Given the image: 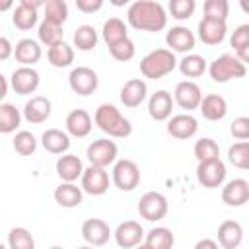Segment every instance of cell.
I'll return each mask as SVG.
<instances>
[{"label": "cell", "mask_w": 249, "mask_h": 249, "mask_svg": "<svg viewBox=\"0 0 249 249\" xmlns=\"http://www.w3.org/2000/svg\"><path fill=\"white\" fill-rule=\"evenodd\" d=\"M47 58H49L51 66H54V68H66V66H70L74 62V49L68 43L60 41V43L49 47Z\"/></svg>", "instance_id": "f546056e"}, {"label": "cell", "mask_w": 249, "mask_h": 249, "mask_svg": "<svg viewBox=\"0 0 249 249\" xmlns=\"http://www.w3.org/2000/svg\"><path fill=\"white\" fill-rule=\"evenodd\" d=\"M14 6V0H0V12H8Z\"/></svg>", "instance_id": "f5cc1de1"}, {"label": "cell", "mask_w": 249, "mask_h": 249, "mask_svg": "<svg viewBox=\"0 0 249 249\" xmlns=\"http://www.w3.org/2000/svg\"><path fill=\"white\" fill-rule=\"evenodd\" d=\"M177 66H179V72L183 76H187V78H198V76H202L206 72V60H204V56L195 54V53L185 54L177 62Z\"/></svg>", "instance_id": "1f68e13d"}, {"label": "cell", "mask_w": 249, "mask_h": 249, "mask_svg": "<svg viewBox=\"0 0 249 249\" xmlns=\"http://www.w3.org/2000/svg\"><path fill=\"white\" fill-rule=\"evenodd\" d=\"M84 171V163L78 156L74 154H62L58 160H56V175L62 179V181H76Z\"/></svg>", "instance_id": "83f0119b"}, {"label": "cell", "mask_w": 249, "mask_h": 249, "mask_svg": "<svg viewBox=\"0 0 249 249\" xmlns=\"http://www.w3.org/2000/svg\"><path fill=\"white\" fill-rule=\"evenodd\" d=\"M53 196H54L56 204L62 206V208H76V206L82 204V198H84L82 189H80L78 185H74L72 181H62V183L54 189Z\"/></svg>", "instance_id": "484cf974"}, {"label": "cell", "mask_w": 249, "mask_h": 249, "mask_svg": "<svg viewBox=\"0 0 249 249\" xmlns=\"http://www.w3.org/2000/svg\"><path fill=\"white\" fill-rule=\"evenodd\" d=\"M208 74L216 84H226L230 80L243 78L247 74V66L243 60H239L235 54H222L210 62Z\"/></svg>", "instance_id": "277c9868"}, {"label": "cell", "mask_w": 249, "mask_h": 249, "mask_svg": "<svg viewBox=\"0 0 249 249\" xmlns=\"http://www.w3.org/2000/svg\"><path fill=\"white\" fill-rule=\"evenodd\" d=\"M43 10H45V18L43 19H47V21L62 25L68 19V4L64 0H47Z\"/></svg>", "instance_id": "f35d334b"}, {"label": "cell", "mask_w": 249, "mask_h": 249, "mask_svg": "<svg viewBox=\"0 0 249 249\" xmlns=\"http://www.w3.org/2000/svg\"><path fill=\"white\" fill-rule=\"evenodd\" d=\"M173 243H175L173 231L169 228H163V226L152 228L142 241V245L146 249H169V247H173Z\"/></svg>", "instance_id": "f1b7e54d"}, {"label": "cell", "mask_w": 249, "mask_h": 249, "mask_svg": "<svg viewBox=\"0 0 249 249\" xmlns=\"http://www.w3.org/2000/svg\"><path fill=\"white\" fill-rule=\"evenodd\" d=\"M226 163L220 158L202 160L196 165V179L206 189H218L226 181Z\"/></svg>", "instance_id": "8992f818"}, {"label": "cell", "mask_w": 249, "mask_h": 249, "mask_svg": "<svg viewBox=\"0 0 249 249\" xmlns=\"http://www.w3.org/2000/svg\"><path fill=\"white\" fill-rule=\"evenodd\" d=\"M175 68H177V58H175V53L169 49L150 51L140 60V72L148 80H160V78L171 74Z\"/></svg>", "instance_id": "3957f363"}, {"label": "cell", "mask_w": 249, "mask_h": 249, "mask_svg": "<svg viewBox=\"0 0 249 249\" xmlns=\"http://www.w3.org/2000/svg\"><path fill=\"white\" fill-rule=\"evenodd\" d=\"M93 128L91 115L86 109H74L66 115V132L74 138H86Z\"/></svg>", "instance_id": "ffe728a7"}, {"label": "cell", "mask_w": 249, "mask_h": 249, "mask_svg": "<svg viewBox=\"0 0 249 249\" xmlns=\"http://www.w3.org/2000/svg\"><path fill=\"white\" fill-rule=\"evenodd\" d=\"M39 82H41L39 72L33 66H19L12 72V78H10V86L18 95L35 93V89L39 88Z\"/></svg>", "instance_id": "8fae6325"}, {"label": "cell", "mask_w": 249, "mask_h": 249, "mask_svg": "<svg viewBox=\"0 0 249 249\" xmlns=\"http://www.w3.org/2000/svg\"><path fill=\"white\" fill-rule=\"evenodd\" d=\"M21 124V113L12 103L0 105V134H12Z\"/></svg>", "instance_id": "4dcf8cb0"}, {"label": "cell", "mask_w": 249, "mask_h": 249, "mask_svg": "<svg viewBox=\"0 0 249 249\" xmlns=\"http://www.w3.org/2000/svg\"><path fill=\"white\" fill-rule=\"evenodd\" d=\"M140 183V167L136 165V161L132 160H115L113 165V185L123 191V193H130L138 187Z\"/></svg>", "instance_id": "5b68a950"}, {"label": "cell", "mask_w": 249, "mask_h": 249, "mask_svg": "<svg viewBox=\"0 0 249 249\" xmlns=\"http://www.w3.org/2000/svg\"><path fill=\"white\" fill-rule=\"evenodd\" d=\"M41 144L49 154H64L70 148V134L60 128H47L41 134Z\"/></svg>", "instance_id": "d4e9b609"}, {"label": "cell", "mask_w": 249, "mask_h": 249, "mask_svg": "<svg viewBox=\"0 0 249 249\" xmlns=\"http://www.w3.org/2000/svg\"><path fill=\"white\" fill-rule=\"evenodd\" d=\"M196 249H218V243L216 241H212V239H200V241H196V245H195Z\"/></svg>", "instance_id": "681fc988"}, {"label": "cell", "mask_w": 249, "mask_h": 249, "mask_svg": "<svg viewBox=\"0 0 249 249\" xmlns=\"http://www.w3.org/2000/svg\"><path fill=\"white\" fill-rule=\"evenodd\" d=\"M228 33V23L226 19H216V18H206L202 16V19L198 21V39L204 45H220L226 39Z\"/></svg>", "instance_id": "7c38bea8"}, {"label": "cell", "mask_w": 249, "mask_h": 249, "mask_svg": "<svg viewBox=\"0 0 249 249\" xmlns=\"http://www.w3.org/2000/svg\"><path fill=\"white\" fill-rule=\"evenodd\" d=\"M202 10H204L206 18H216V19H226L228 21L230 2L228 0H204Z\"/></svg>", "instance_id": "f6af8a7d"}, {"label": "cell", "mask_w": 249, "mask_h": 249, "mask_svg": "<svg viewBox=\"0 0 249 249\" xmlns=\"http://www.w3.org/2000/svg\"><path fill=\"white\" fill-rule=\"evenodd\" d=\"M132 0H109V4H113L115 8H124L126 4H130Z\"/></svg>", "instance_id": "db71d44e"}, {"label": "cell", "mask_w": 249, "mask_h": 249, "mask_svg": "<svg viewBox=\"0 0 249 249\" xmlns=\"http://www.w3.org/2000/svg\"><path fill=\"white\" fill-rule=\"evenodd\" d=\"M6 93H8V80L0 74V99H4Z\"/></svg>", "instance_id": "816d5d0a"}, {"label": "cell", "mask_w": 249, "mask_h": 249, "mask_svg": "<svg viewBox=\"0 0 249 249\" xmlns=\"http://www.w3.org/2000/svg\"><path fill=\"white\" fill-rule=\"evenodd\" d=\"M97 84H99V78L95 74V70L88 68V66H78L70 72L68 76V86L74 93L86 97V95H91L95 89H97Z\"/></svg>", "instance_id": "30bf717a"}, {"label": "cell", "mask_w": 249, "mask_h": 249, "mask_svg": "<svg viewBox=\"0 0 249 249\" xmlns=\"http://www.w3.org/2000/svg\"><path fill=\"white\" fill-rule=\"evenodd\" d=\"M0 249H2V243H0Z\"/></svg>", "instance_id": "9f6ffc18"}, {"label": "cell", "mask_w": 249, "mask_h": 249, "mask_svg": "<svg viewBox=\"0 0 249 249\" xmlns=\"http://www.w3.org/2000/svg\"><path fill=\"white\" fill-rule=\"evenodd\" d=\"M37 21H39L37 10L31 8V6L19 4V6L14 10V14H12V23H14L18 29H21V31H29L31 27L37 25Z\"/></svg>", "instance_id": "d6a6232c"}, {"label": "cell", "mask_w": 249, "mask_h": 249, "mask_svg": "<svg viewBox=\"0 0 249 249\" xmlns=\"http://www.w3.org/2000/svg\"><path fill=\"white\" fill-rule=\"evenodd\" d=\"M200 99H202V91H200L198 84H195L193 80H183L175 86L173 103H177L181 109H187V111L198 109Z\"/></svg>", "instance_id": "4fadbf2b"}, {"label": "cell", "mask_w": 249, "mask_h": 249, "mask_svg": "<svg viewBox=\"0 0 249 249\" xmlns=\"http://www.w3.org/2000/svg\"><path fill=\"white\" fill-rule=\"evenodd\" d=\"M14 54V45L8 37H2L0 35V60H8L10 56Z\"/></svg>", "instance_id": "c3c4849f"}, {"label": "cell", "mask_w": 249, "mask_h": 249, "mask_svg": "<svg viewBox=\"0 0 249 249\" xmlns=\"http://www.w3.org/2000/svg\"><path fill=\"white\" fill-rule=\"evenodd\" d=\"M80 179H82V191L91 195V196L105 195L109 189V173L105 171V167L89 163V167H86L82 171Z\"/></svg>", "instance_id": "9c48e42d"}, {"label": "cell", "mask_w": 249, "mask_h": 249, "mask_svg": "<svg viewBox=\"0 0 249 249\" xmlns=\"http://www.w3.org/2000/svg\"><path fill=\"white\" fill-rule=\"evenodd\" d=\"M146 93H148V86L142 78H132L128 82H124V86L121 88V103L124 107H138L142 105V101L146 99Z\"/></svg>", "instance_id": "44dd1931"}, {"label": "cell", "mask_w": 249, "mask_h": 249, "mask_svg": "<svg viewBox=\"0 0 249 249\" xmlns=\"http://www.w3.org/2000/svg\"><path fill=\"white\" fill-rule=\"evenodd\" d=\"M230 43H231V47H233V51H235V56H237L239 60L247 62V60H249V25L243 23V25L235 27V31H233Z\"/></svg>", "instance_id": "836d02e7"}, {"label": "cell", "mask_w": 249, "mask_h": 249, "mask_svg": "<svg viewBox=\"0 0 249 249\" xmlns=\"http://www.w3.org/2000/svg\"><path fill=\"white\" fill-rule=\"evenodd\" d=\"M117 154H119V148L109 138H97L86 150V156H88L89 163L99 165V167H109L111 163H115Z\"/></svg>", "instance_id": "ba28073f"}, {"label": "cell", "mask_w": 249, "mask_h": 249, "mask_svg": "<svg viewBox=\"0 0 249 249\" xmlns=\"http://www.w3.org/2000/svg\"><path fill=\"white\" fill-rule=\"evenodd\" d=\"M167 198L158 191H148L138 200V214L146 222H160L167 214Z\"/></svg>", "instance_id": "52a82bcc"}, {"label": "cell", "mask_w": 249, "mask_h": 249, "mask_svg": "<svg viewBox=\"0 0 249 249\" xmlns=\"http://www.w3.org/2000/svg\"><path fill=\"white\" fill-rule=\"evenodd\" d=\"M239 4H241V10L247 14L249 12V6H247V0H239Z\"/></svg>", "instance_id": "11a10c76"}, {"label": "cell", "mask_w": 249, "mask_h": 249, "mask_svg": "<svg viewBox=\"0 0 249 249\" xmlns=\"http://www.w3.org/2000/svg\"><path fill=\"white\" fill-rule=\"evenodd\" d=\"M45 2H47V0H19V4L31 6V8H35V10H39L41 6H45Z\"/></svg>", "instance_id": "f907efd6"}, {"label": "cell", "mask_w": 249, "mask_h": 249, "mask_svg": "<svg viewBox=\"0 0 249 249\" xmlns=\"http://www.w3.org/2000/svg\"><path fill=\"white\" fill-rule=\"evenodd\" d=\"M165 43H167L169 51H173V53H185V54H187V53H191V51L195 49L196 37H195V33H193L189 27H185V25H175V27H171V29L167 31Z\"/></svg>", "instance_id": "2e32d148"}, {"label": "cell", "mask_w": 249, "mask_h": 249, "mask_svg": "<svg viewBox=\"0 0 249 249\" xmlns=\"http://www.w3.org/2000/svg\"><path fill=\"white\" fill-rule=\"evenodd\" d=\"M101 35H103V41L107 43V47L113 45V43H117V41H121V39H124V37H128L126 25H124V21L121 18H109L103 23Z\"/></svg>", "instance_id": "e575fe53"}, {"label": "cell", "mask_w": 249, "mask_h": 249, "mask_svg": "<svg viewBox=\"0 0 249 249\" xmlns=\"http://www.w3.org/2000/svg\"><path fill=\"white\" fill-rule=\"evenodd\" d=\"M167 10H169L171 18L183 21V19L193 18V14L196 10V0H169Z\"/></svg>", "instance_id": "ee69618b"}, {"label": "cell", "mask_w": 249, "mask_h": 249, "mask_svg": "<svg viewBox=\"0 0 249 249\" xmlns=\"http://www.w3.org/2000/svg\"><path fill=\"white\" fill-rule=\"evenodd\" d=\"M193 154H195L196 161L212 160V158H220V146L216 144V140L204 136V138H200V140L195 142V146H193Z\"/></svg>", "instance_id": "60d3db41"}, {"label": "cell", "mask_w": 249, "mask_h": 249, "mask_svg": "<svg viewBox=\"0 0 249 249\" xmlns=\"http://www.w3.org/2000/svg\"><path fill=\"white\" fill-rule=\"evenodd\" d=\"M12 144H14V150H16L19 156H31V154L37 150V138H35L29 130H19V132H16Z\"/></svg>", "instance_id": "7bdbcfd3"}, {"label": "cell", "mask_w": 249, "mask_h": 249, "mask_svg": "<svg viewBox=\"0 0 249 249\" xmlns=\"http://www.w3.org/2000/svg\"><path fill=\"white\" fill-rule=\"evenodd\" d=\"M228 160L239 169H249V142L239 140L228 148Z\"/></svg>", "instance_id": "74e56055"}, {"label": "cell", "mask_w": 249, "mask_h": 249, "mask_svg": "<svg viewBox=\"0 0 249 249\" xmlns=\"http://www.w3.org/2000/svg\"><path fill=\"white\" fill-rule=\"evenodd\" d=\"M37 35H39V41H41L43 45H47V47H53V45L64 41V39H62V37H64L62 25L53 23V21H47V19H43V21L39 23Z\"/></svg>", "instance_id": "d590c367"}, {"label": "cell", "mask_w": 249, "mask_h": 249, "mask_svg": "<svg viewBox=\"0 0 249 249\" xmlns=\"http://www.w3.org/2000/svg\"><path fill=\"white\" fill-rule=\"evenodd\" d=\"M105 0H76V8L84 14H93L103 8Z\"/></svg>", "instance_id": "7dc6e473"}, {"label": "cell", "mask_w": 249, "mask_h": 249, "mask_svg": "<svg viewBox=\"0 0 249 249\" xmlns=\"http://www.w3.org/2000/svg\"><path fill=\"white\" fill-rule=\"evenodd\" d=\"M8 247L10 249H33L35 239L27 228H12L8 233Z\"/></svg>", "instance_id": "ab89813d"}, {"label": "cell", "mask_w": 249, "mask_h": 249, "mask_svg": "<svg viewBox=\"0 0 249 249\" xmlns=\"http://www.w3.org/2000/svg\"><path fill=\"white\" fill-rule=\"evenodd\" d=\"M243 239V228L235 220H226L218 226V243L224 249H235L239 247Z\"/></svg>", "instance_id": "4316f807"}, {"label": "cell", "mask_w": 249, "mask_h": 249, "mask_svg": "<svg viewBox=\"0 0 249 249\" xmlns=\"http://www.w3.org/2000/svg\"><path fill=\"white\" fill-rule=\"evenodd\" d=\"M97 45V31L93 25H80L74 31V47L78 51H91Z\"/></svg>", "instance_id": "8d00e7d4"}, {"label": "cell", "mask_w": 249, "mask_h": 249, "mask_svg": "<svg viewBox=\"0 0 249 249\" xmlns=\"http://www.w3.org/2000/svg\"><path fill=\"white\" fill-rule=\"evenodd\" d=\"M41 45L35 39H19L14 47V56L21 66H33L41 60Z\"/></svg>", "instance_id": "cb8c5ba5"}, {"label": "cell", "mask_w": 249, "mask_h": 249, "mask_svg": "<svg viewBox=\"0 0 249 249\" xmlns=\"http://www.w3.org/2000/svg\"><path fill=\"white\" fill-rule=\"evenodd\" d=\"M222 200L228 206H233V208L243 206L249 200V183L245 179H241V177L228 181L222 187Z\"/></svg>", "instance_id": "d6986e66"}, {"label": "cell", "mask_w": 249, "mask_h": 249, "mask_svg": "<svg viewBox=\"0 0 249 249\" xmlns=\"http://www.w3.org/2000/svg\"><path fill=\"white\" fill-rule=\"evenodd\" d=\"M51 101L45 95H33L23 105V119L31 124H41L51 117Z\"/></svg>", "instance_id": "ac0fdd59"}, {"label": "cell", "mask_w": 249, "mask_h": 249, "mask_svg": "<svg viewBox=\"0 0 249 249\" xmlns=\"http://www.w3.org/2000/svg\"><path fill=\"white\" fill-rule=\"evenodd\" d=\"M198 109L206 121H222L228 115V101L218 93H208L200 99Z\"/></svg>", "instance_id": "603a6c76"}, {"label": "cell", "mask_w": 249, "mask_h": 249, "mask_svg": "<svg viewBox=\"0 0 249 249\" xmlns=\"http://www.w3.org/2000/svg\"><path fill=\"white\" fill-rule=\"evenodd\" d=\"M198 130V121L191 115V113H181V115H173L167 121V132L177 138V140H187L193 138Z\"/></svg>", "instance_id": "e0dca14e"}, {"label": "cell", "mask_w": 249, "mask_h": 249, "mask_svg": "<svg viewBox=\"0 0 249 249\" xmlns=\"http://www.w3.org/2000/svg\"><path fill=\"white\" fill-rule=\"evenodd\" d=\"M109 54H111L115 60H119V62H126V60L134 58V54H136V47H134L132 39L124 37V39H121V41L109 45Z\"/></svg>", "instance_id": "b9f144b4"}, {"label": "cell", "mask_w": 249, "mask_h": 249, "mask_svg": "<svg viewBox=\"0 0 249 249\" xmlns=\"http://www.w3.org/2000/svg\"><path fill=\"white\" fill-rule=\"evenodd\" d=\"M171 111H173V97L169 91L158 89L156 93H152L148 101V113L154 121H167L171 117Z\"/></svg>", "instance_id": "7402d4cb"}, {"label": "cell", "mask_w": 249, "mask_h": 249, "mask_svg": "<svg viewBox=\"0 0 249 249\" xmlns=\"http://www.w3.org/2000/svg\"><path fill=\"white\" fill-rule=\"evenodd\" d=\"M113 235H115V241H117L119 247L130 249V247H136V245L142 243V239H144V228L136 220H126V222H121L117 226V230L113 231Z\"/></svg>", "instance_id": "9a60e30c"}, {"label": "cell", "mask_w": 249, "mask_h": 249, "mask_svg": "<svg viewBox=\"0 0 249 249\" xmlns=\"http://www.w3.org/2000/svg\"><path fill=\"white\" fill-rule=\"evenodd\" d=\"M128 25L138 31L158 33L167 25V12L160 2L154 0H134L126 10Z\"/></svg>", "instance_id": "6da1fadb"}, {"label": "cell", "mask_w": 249, "mask_h": 249, "mask_svg": "<svg viewBox=\"0 0 249 249\" xmlns=\"http://www.w3.org/2000/svg\"><path fill=\"white\" fill-rule=\"evenodd\" d=\"M93 123L97 124V128L105 134H109L111 138H126L132 132V124L126 117L121 115V111L111 105V103H101L95 109L93 115Z\"/></svg>", "instance_id": "7a4b0ae2"}, {"label": "cell", "mask_w": 249, "mask_h": 249, "mask_svg": "<svg viewBox=\"0 0 249 249\" xmlns=\"http://www.w3.org/2000/svg\"><path fill=\"white\" fill-rule=\"evenodd\" d=\"M230 132L233 138L237 140H247L249 138V119L247 117H237L233 119L231 126H230Z\"/></svg>", "instance_id": "bcb514c9"}, {"label": "cell", "mask_w": 249, "mask_h": 249, "mask_svg": "<svg viewBox=\"0 0 249 249\" xmlns=\"http://www.w3.org/2000/svg\"><path fill=\"white\" fill-rule=\"evenodd\" d=\"M113 235L109 224L101 218H88L84 224H82V237L86 243L89 245H95V247H101L109 241V237Z\"/></svg>", "instance_id": "5bb4252c"}]
</instances>
